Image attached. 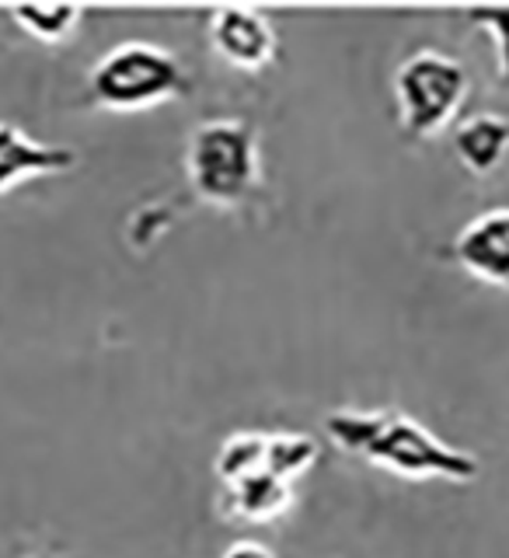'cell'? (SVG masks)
Here are the masks:
<instances>
[{"instance_id":"6da1fadb","label":"cell","mask_w":509,"mask_h":558,"mask_svg":"<svg viewBox=\"0 0 509 558\" xmlns=\"http://www.w3.org/2000/svg\"><path fill=\"white\" fill-rule=\"evenodd\" d=\"M185 174L192 192L220 209H238L262 185L258 133L249 119H206L189 133Z\"/></svg>"},{"instance_id":"7c38bea8","label":"cell","mask_w":509,"mask_h":558,"mask_svg":"<svg viewBox=\"0 0 509 558\" xmlns=\"http://www.w3.org/2000/svg\"><path fill=\"white\" fill-rule=\"evenodd\" d=\"M214 468L223 485H231L244 475H255V471L266 468V433L244 429V433L227 436L217 450Z\"/></svg>"},{"instance_id":"3957f363","label":"cell","mask_w":509,"mask_h":558,"mask_svg":"<svg viewBox=\"0 0 509 558\" xmlns=\"http://www.w3.org/2000/svg\"><path fill=\"white\" fill-rule=\"evenodd\" d=\"M468 66L440 49H419L395 70L398 122L409 140L440 133L468 95Z\"/></svg>"},{"instance_id":"30bf717a","label":"cell","mask_w":509,"mask_h":558,"mask_svg":"<svg viewBox=\"0 0 509 558\" xmlns=\"http://www.w3.org/2000/svg\"><path fill=\"white\" fill-rule=\"evenodd\" d=\"M81 14L84 11L77 4H17V8H11L14 25L39 43L70 39L81 25Z\"/></svg>"},{"instance_id":"9c48e42d","label":"cell","mask_w":509,"mask_h":558,"mask_svg":"<svg viewBox=\"0 0 509 558\" xmlns=\"http://www.w3.org/2000/svg\"><path fill=\"white\" fill-rule=\"evenodd\" d=\"M223 502H231L227 510L241 520L252 523H269L276 517H283L293 502V485L269 475L266 468L255 475H244L231 485H223Z\"/></svg>"},{"instance_id":"52a82bcc","label":"cell","mask_w":509,"mask_h":558,"mask_svg":"<svg viewBox=\"0 0 509 558\" xmlns=\"http://www.w3.org/2000/svg\"><path fill=\"white\" fill-rule=\"evenodd\" d=\"M77 165V150L63 144H43L14 122H0V196L43 174H60Z\"/></svg>"},{"instance_id":"5b68a950","label":"cell","mask_w":509,"mask_h":558,"mask_svg":"<svg viewBox=\"0 0 509 558\" xmlns=\"http://www.w3.org/2000/svg\"><path fill=\"white\" fill-rule=\"evenodd\" d=\"M209 49L227 66L238 70H262L276 60L279 35L272 28V17L258 8H217L206 25Z\"/></svg>"},{"instance_id":"9a60e30c","label":"cell","mask_w":509,"mask_h":558,"mask_svg":"<svg viewBox=\"0 0 509 558\" xmlns=\"http://www.w3.org/2000/svg\"><path fill=\"white\" fill-rule=\"evenodd\" d=\"M28 558H52V555H28Z\"/></svg>"},{"instance_id":"277c9868","label":"cell","mask_w":509,"mask_h":558,"mask_svg":"<svg viewBox=\"0 0 509 558\" xmlns=\"http://www.w3.org/2000/svg\"><path fill=\"white\" fill-rule=\"evenodd\" d=\"M363 458L409 478L436 475V478L468 482L482 471L475 453L444 444L440 436H433L426 426H419L412 415H401V412H377V426H374L371 444L363 450Z\"/></svg>"},{"instance_id":"8992f818","label":"cell","mask_w":509,"mask_h":558,"mask_svg":"<svg viewBox=\"0 0 509 558\" xmlns=\"http://www.w3.org/2000/svg\"><path fill=\"white\" fill-rule=\"evenodd\" d=\"M450 258L493 287H509V206L478 214L450 241Z\"/></svg>"},{"instance_id":"8fae6325","label":"cell","mask_w":509,"mask_h":558,"mask_svg":"<svg viewBox=\"0 0 509 558\" xmlns=\"http://www.w3.org/2000/svg\"><path fill=\"white\" fill-rule=\"evenodd\" d=\"M318 464V440L307 433H266V471L293 485Z\"/></svg>"},{"instance_id":"5bb4252c","label":"cell","mask_w":509,"mask_h":558,"mask_svg":"<svg viewBox=\"0 0 509 558\" xmlns=\"http://www.w3.org/2000/svg\"><path fill=\"white\" fill-rule=\"evenodd\" d=\"M220 558H276V551L258 545V541H234V545L227 548Z\"/></svg>"},{"instance_id":"4fadbf2b","label":"cell","mask_w":509,"mask_h":558,"mask_svg":"<svg viewBox=\"0 0 509 558\" xmlns=\"http://www.w3.org/2000/svg\"><path fill=\"white\" fill-rule=\"evenodd\" d=\"M468 22L496 39V81L499 92H509V8H471Z\"/></svg>"},{"instance_id":"ba28073f","label":"cell","mask_w":509,"mask_h":558,"mask_svg":"<svg viewBox=\"0 0 509 558\" xmlns=\"http://www.w3.org/2000/svg\"><path fill=\"white\" fill-rule=\"evenodd\" d=\"M509 150V119L493 116V112H478L464 119L458 133H453V154L461 157V165L471 174H493L502 157Z\"/></svg>"},{"instance_id":"7a4b0ae2","label":"cell","mask_w":509,"mask_h":558,"mask_svg":"<svg viewBox=\"0 0 509 558\" xmlns=\"http://www.w3.org/2000/svg\"><path fill=\"white\" fill-rule=\"evenodd\" d=\"M189 95L192 77L179 57L144 39L112 46L87 70V101L109 112H140Z\"/></svg>"}]
</instances>
